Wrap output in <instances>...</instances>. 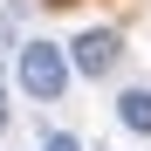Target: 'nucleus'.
Returning <instances> with one entry per match:
<instances>
[{
  "label": "nucleus",
  "instance_id": "7ed1b4c3",
  "mask_svg": "<svg viewBox=\"0 0 151 151\" xmlns=\"http://www.w3.org/2000/svg\"><path fill=\"white\" fill-rule=\"evenodd\" d=\"M117 124L131 137H151V89H124L117 96Z\"/></svg>",
  "mask_w": 151,
  "mask_h": 151
},
{
  "label": "nucleus",
  "instance_id": "f257e3e1",
  "mask_svg": "<svg viewBox=\"0 0 151 151\" xmlns=\"http://www.w3.org/2000/svg\"><path fill=\"white\" fill-rule=\"evenodd\" d=\"M69 76H76L69 48H55V41H21V89H28L35 103H62Z\"/></svg>",
  "mask_w": 151,
  "mask_h": 151
},
{
  "label": "nucleus",
  "instance_id": "20e7f679",
  "mask_svg": "<svg viewBox=\"0 0 151 151\" xmlns=\"http://www.w3.org/2000/svg\"><path fill=\"white\" fill-rule=\"evenodd\" d=\"M41 151H83V144H76L69 131H48V137H41Z\"/></svg>",
  "mask_w": 151,
  "mask_h": 151
},
{
  "label": "nucleus",
  "instance_id": "f03ea898",
  "mask_svg": "<svg viewBox=\"0 0 151 151\" xmlns=\"http://www.w3.org/2000/svg\"><path fill=\"white\" fill-rule=\"evenodd\" d=\"M69 62H76V76L103 83V76L124 62V35H117V28H89V35H76V41H69Z\"/></svg>",
  "mask_w": 151,
  "mask_h": 151
},
{
  "label": "nucleus",
  "instance_id": "39448f33",
  "mask_svg": "<svg viewBox=\"0 0 151 151\" xmlns=\"http://www.w3.org/2000/svg\"><path fill=\"white\" fill-rule=\"evenodd\" d=\"M0 131H7V83H0Z\"/></svg>",
  "mask_w": 151,
  "mask_h": 151
}]
</instances>
